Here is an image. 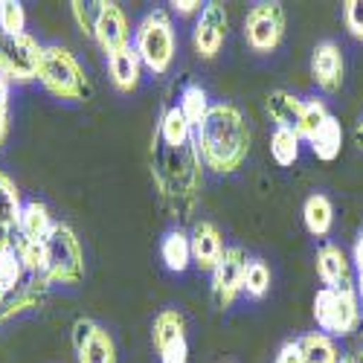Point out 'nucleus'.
Instances as JSON below:
<instances>
[{"mask_svg": "<svg viewBox=\"0 0 363 363\" xmlns=\"http://www.w3.org/2000/svg\"><path fill=\"white\" fill-rule=\"evenodd\" d=\"M245 267H247V253L241 247H227L221 262L213 270V299L221 311H227L238 294H245Z\"/></svg>", "mask_w": 363, "mask_h": 363, "instance_id": "obj_10", "label": "nucleus"}, {"mask_svg": "<svg viewBox=\"0 0 363 363\" xmlns=\"http://www.w3.org/2000/svg\"><path fill=\"white\" fill-rule=\"evenodd\" d=\"M299 134L288 131V128H277L274 137H270V157H274L277 166L291 169L299 160Z\"/></svg>", "mask_w": 363, "mask_h": 363, "instance_id": "obj_27", "label": "nucleus"}, {"mask_svg": "<svg viewBox=\"0 0 363 363\" xmlns=\"http://www.w3.org/2000/svg\"><path fill=\"white\" fill-rule=\"evenodd\" d=\"M108 70H111V82H113L116 90H123V94H131V90H137L140 76H143V62H140L134 44L125 47L123 52L108 55Z\"/></svg>", "mask_w": 363, "mask_h": 363, "instance_id": "obj_17", "label": "nucleus"}, {"mask_svg": "<svg viewBox=\"0 0 363 363\" xmlns=\"http://www.w3.org/2000/svg\"><path fill=\"white\" fill-rule=\"evenodd\" d=\"M331 113H328V108H325V102L323 99H302V119H299V140H311L317 131H320V125L325 123Z\"/></svg>", "mask_w": 363, "mask_h": 363, "instance_id": "obj_29", "label": "nucleus"}, {"mask_svg": "<svg viewBox=\"0 0 363 363\" xmlns=\"http://www.w3.org/2000/svg\"><path fill=\"white\" fill-rule=\"evenodd\" d=\"M0 299H4V291H0Z\"/></svg>", "mask_w": 363, "mask_h": 363, "instance_id": "obj_43", "label": "nucleus"}, {"mask_svg": "<svg viewBox=\"0 0 363 363\" xmlns=\"http://www.w3.org/2000/svg\"><path fill=\"white\" fill-rule=\"evenodd\" d=\"M352 264L357 267V277L363 274V230H360V235L354 238V250H352Z\"/></svg>", "mask_w": 363, "mask_h": 363, "instance_id": "obj_38", "label": "nucleus"}, {"mask_svg": "<svg viewBox=\"0 0 363 363\" xmlns=\"http://www.w3.org/2000/svg\"><path fill=\"white\" fill-rule=\"evenodd\" d=\"M198 155L206 169L218 174H230L241 169V163L250 155V128L247 119L235 105L221 102L213 105L203 119V125L195 131Z\"/></svg>", "mask_w": 363, "mask_h": 363, "instance_id": "obj_2", "label": "nucleus"}, {"mask_svg": "<svg viewBox=\"0 0 363 363\" xmlns=\"http://www.w3.org/2000/svg\"><path fill=\"white\" fill-rule=\"evenodd\" d=\"M21 213H23V203H21V192L15 186V180L6 172H0V230L18 233Z\"/></svg>", "mask_w": 363, "mask_h": 363, "instance_id": "obj_24", "label": "nucleus"}, {"mask_svg": "<svg viewBox=\"0 0 363 363\" xmlns=\"http://www.w3.org/2000/svg\"><path fill=\"white\" fill-rule=\"evenodd\" d=\"M302 224H306V230L314 238H323V235L331 233V224H335V206H331V201L323 192H314V195L306 198V203H302Z\"/></svg>", "mask_w": 363, "mask_h": 363, "instance_id": "obj_19", "label": "nucleus"}, {"mask_svg": "<svg viewBox=\"0 0 363 363\" xmlns=\"http://www.w3.org/2000/svg\"><path fill=\"white\" fill-rule=\"evenodd\" d=\"M189 241H192V264L198 270H206V274H213L216 264L221 262L224 256V238L218 233V227L213 221H198L189 233Z\"/></svg>", "mask_w": 363, "mask_h": 363, "instance_id": "obj_14", "label": "nucleus"}, {"mask_svg": "<svg viewBox=\"0 0 363 363\" xmlns=\"http://www.w3.org/2000/svg\"><path fill=\"white\" fill-rule=\"evenodd\" d=\"M73 349H76L79 363H116V343L111 337V331L102 325H96L94 335Z\"/></svg>", "mask_w": 363, "mask_h": 363, "instance_id": "obj_22", "label": "nucleus"}, {"mask_svg": "<svg viewBox=\"0 0 363 363\" xmlns=\"http://www.w3.org/2000/svg\"><path fill=\"white\" fill-rule=\"evenodd\" d=\"M343 76H346V58L340 44L335 41H320L311 52V79L323 94H337L343 87Z\"/></svg>", "mask_w": 363, "mask_h": 363, "instance_id": "obj_12", "label": "nucleus"}, {"mask_svg": "<svg viewBox=\"0 0 363 363\" xmlns=\"http://www.w3.org/2000/svg\"><path fill=\"white\" fill-rule=\"evenodd\" d=\"M314 320L323 335L328 337H349L357 331L363 311L354 285L343 288H320L314 296Z\"/></svg>", "mask_w": 363, "mask_h": 363, "instance_id": "obj_6", "label": "nucleus"}, {"mask_svg": "<svg viewBox=\"0 0 363 363\" xmlns=\"http://www.w3.org/2000/svg\"><path fill=\"white\" fill-rule=\"evenodd\" d=\"M354 288H357V299H360V311H363V274L357 277V285H354Z\"/></svg>", "mask_w": 363, "mask_h": 363, "instance_id": "obj_40", "label": "nucleus"}, {"mask_svg": "<svg viewBox=\"0 0 363 363\" xmlns=\"http://www.w3.org/2000/svg\"><path fill=\"white\" fill-rule=\"evenodd\" d=\"M317 277H320L323 288L352 285V262L343 253V247L331 245V241L320 245V250H317Z\"/></svg>", "mask_w": 363, "mask_h": 363, "instance_id": "obj_16", "label": "nucleus"}, {"mask_svg": "<svg viewBox=\"0 0 363 363\" xmlns=\"http://www.w3.org/2000/svg\"><path fill=\"white\" fill-rule=\"evenodd\" d=\"M343 23L349 35L363 41V0H346L343 4Z\"/></svg>", "mask_w": 363, "mask_h": 363, "instance_id": "obj_34", "label": "nucleus"}, {"mask_svg": "<svg viewBox=\"0 0 363 363\" xmlns=\"http://www.w3.org/2000/svg\"><path fill=\"white\" fill-rule=\"evenodd\" d=\"M134 50L140 55V62L148 73L155 76H166L172 62H174V50H177V38H174V26L169 21V15L163 9L148 12L137 33H134Z\"/></svg>", "mask_w": 363, "mask_h": 363, "instance_id": "obj_3", "label": "nucleus"}, {"mask_svg": "<svg viewBox=\"0 0 363 363\" xmlns=\"http://www.w3.org/2000/svg\"><path fill=\"white\" fill-rule=\"evenodd\" d=\"M52 227H55V221H52L50 209L41 201L23 203L21 224H18V238H23V241H44Z\"/></svg>", "mask_w": 363, "mask_h": 363, "instance_id": "obj_20", "label": "nucleus"}, {"mask_svg": "<svg viewBox=\"0 0 363 363\" xmlns=\"http://www.w3.org/2000/svg\"><path fill=\"white\" fill-rule=\"evenodd\" d=\"M352 360H354V363H363V346H360V352H357V354H354Z\"/></svg>", "mask_w": 363, "mask_h": 363, "instance_id": "obj_41", "label": "nucleus"}, {"mask_svg": "<svg viewBox=\"0 0 363 363\" xmlns=\"http://www.w3.org/2000/svg\"><path fill=\"white\" fill-rule=\"evenodd\" d=\"M50 282L41 279V277H33L26 285H21L18 291L12 294H4V299H0V325L9 323L12 317H21L26 311H33V308H41L44 306V299L50 294Z\"/></svg>", "mask_w": 363, "mask_h": 363, "instance_id": "obj_15", "label": "nucleus"}, {"mask_svg": "<svg viewBox=\"0 0 363 363\" xmlns=\"http://www.w3.org/2000/svg\"><path fill=\"white\" fill-rule=\"evenodd\" d=\"M230 35V15L224 4H206L198 15V23L192 29V44L201 58H216Z\"/></svg>", "mask_w": 363, "mask_h": 363, "instance_id": "obj_11", "label": "nucleus"}, {"mask_svg": "<svg viewBox=\"0 0 363 363\" xmlns=\"http://www.w3.org/2000/svg\"><path fill=\"white\" fill-rule=\"evenodd\" d=\"M15 253H18V259L29 277H44V264H47L44 241H23L15 235Z\"/></svg>", "mask_w": 363, "mask_h": 363, "instance_id": "obj_28", "label": "nucleus"}, {"mask_svg": "<svg viewBox=\"0 0 363 363\" xmlns=\"http://www.w3.org/2000/svg\"><path fill=\"white\" fill-rule=\"evenodd\" d=\"M311 151H314V157L323 160V163H331V160H337L340 157V148H343V128L337 123V116L331 113L325 123L320 125V131L308 140Z\"/></svg>", "mask_w": 363, "mask_h": 363, "instance_id": "obj_23", "label": "nucleus"}, {"mask_svg": "<svg viewBox=\"0 0 363 363\" xmlns=\"http://www.w3.org/2000/svg\"><path fill=\"white\" fill-rule=\"evenodd\" d=\"M44 277L50 285H76L84 279V253H82V241L73 233L70 224L55 221L50 235L44 238Z\"/></svg>", "mask_w": 363, "mask_h": 363, "instance_id": "obj_4", "label": "nucleus"}, {"mask_svg": "<svg viewBox=\"0 0 363 363\" xmlns=\"http://www.w3.org/2000/svg\"><path fill=\"white\" fill-rule=\"evenodd\" d=\"M299 343V352H302V360L306 363H340V352L335 346V337L323 335V331H311V335H302L296 337Z\"/></svg>", "mask_w": 363, "mask_h": 363, "instance_id": "obj_25", "label": "nucleus"}, {"mask_svg": "<svg viewBox=\"0 0 363 363\" xmlns=\"http://www.w3.org/2000/svg\"><path fill=\"white\" fill-rule=\"evenodd\" d=\"M160 259L172 274H184L192 264V241L184 230H169L160 241Z\"/></svg>", "mask_w": 363, "mask_h": 363, "instance_id": "obj_21", "label": "nucleus"}, {"mask_svg": "<svg viewBox=\"0 0 363 363\" xmlns=\"http://www.w3.org/2000/svg\"><path fill=\"white\" fill-rule=\"evenodd\" d=\"M9 79L0 76V148L9 137Z\"/></svg>", "mask_w": 363, "mask_h": 363, "instance_id": "obj_35", "label": "nucleus"}, {"mask_svg": "<svg viewBox=\"0 0 363 363\" xmlns=\"http://www.w3.org/2000/svg\"><path fill=\"white\" fill-rule=\"evenodd\" d=\"M0 33L26 35V12L18 0H0Z\"/></svg>", "mask_w": 363, "mask_h": 363, "instance_id": "obj_32", "label": "nucleus"}, {"mask_svg": "<svg viewBox=\"0 0 363 363\" xmlns=\"http://www.w3.org/2000/svg\"><path fill=\"white\" fill-rule=\"evenodd\" d=\"M99 6L102 4H82V0H73V4H70L73 18H76V26L82 29V35H87V38H94V26H96Z\"/></svg>", "mask_w": 363, "mask_h": 363, "instance_id": "obj_33", "label": "nucleus"}, {"mask_svg": "<svg viewBox=\"0 0 363 363\" xmlns=\"http://www.w3.org/2000/svg\"><path fill=\"white\" fill-rule=\"evenodd\" d=\"M285 26L282 4H256L245 18V41L253 52H274L285 38Z\"/></svg>", "mask_w": 363, "mask_h": 363, "instance_id": "obj_8", "label": "nucleus"}, {"mask_svg": "<svg viewBox=\"0 0 363 363\" xmlns=\"http://www.w3.org/2000/svg\"><path fill=\"white\" fill-rule=\"evenodd\" d=\"M38 82L44 84V90H50V94L58 99L82 102L90 96V79L84 76L82 65L76 62V55L70 50L58 47V44L44 47Z\"/></svg>", "mask_w": 363, "mask_h": 363, "instance_id": "obj_5", "label": "nucleus"}, {"mask_svg": "<svg viewBox=\"0 0 363 363\" xmlns=\"http://www.w3.org/2000/svg\"><path fill=\"white\" fill-rule=\"evenodd\" d=\"M340 363H354V360H352V357H343V360H340Z\"/></svg>", "mask_w": 363, "mask_h": 363, "instance_id": "obj_42", "label": "nucleus"}, {"mask_svg": "<svg viewBox=\"0 0 363 363\" xmlns=\"http://www.w3.org/2000/svg\"><path fill=\"white\" fill-rule=\"evenodd\" d=\"M94 38L96 44L113 55V52H123L125 47H131V26L125 12L119 9L116 4H102L99 15H96V26H94Z\"/></svg>", "mask_w": 363, "mask_h": 363, "instance_id": "obj_13", "label": "nucleus"}, {"mask_svg": "<svg viewBox=\"0 0 363 363\" xmlns=\"http://www.w3.org/2000/svg\"><path fill=\"white\" fill-rule=\"evenodd\" d=\"M151 340H155L160 363H189L186 346V323L177 308H163L151 325Z\"/></svg>", "mask_w": 363, "mask_h": 363, "instance_id": "obj_9", "label": "nucleus"}, {"mask_svg": "<svg viewBox=\"0 0 363 363\" xmlns=\"http://www.w3.org/2000/svg\"><path fill=\"white\" fill-rule=\"evenodd\" d=\"M169 6H172L177 15H195V12L201 15V9H203V6L198 4V0H172Z\"/></svg>", "mask_w": 363, "mask_h": 363, "instance_id": "obj_37", "label": "nucleus"}, {"mask_svg": "<svg viewBox=\"0 0 363 363\" xmlns=\"http://www.w3.org/2000/svg\"><path fill=\"white\" fill-rule=\"evenodd\" d=\"M267 116L277 123V128H288L299 134V119H302V99L288 94V90H270L267 94Z\"/></svg>", "mask_w": 363, "mask_h": 363, "instance_id": "obj_18", "label": "nucleus"}, {"mask_svg": "<svg viewBox=\"0 0 363 363\" xmlns=\"http://www.w3.org/2000/svg\"><path fill=\"white\" fill-rule=\"evenodd\" d=\"M23 274H26V270H23L15 247L0 253V291H4V294L18 291L23 285Z\"/></svg>", "mask_w": 363, "mask_h": 363, "instance_id": "obj_30", "label": "nucleus"}, {"mask_svg": "<svg viewBox=\"0 0 363 363\" xmlns=\"http://www.w3.org/2000/svg\"><path fill=\"white\" fill-rule=\"evenodd\" d=\"M277 363H306V360H302V352H299V343H296V340H288V343L279 349Z\"/></svg>", "mask_w": 363, "mask_h": 363, "instance_id": "obj_36", "label": "nucleus"}, {"mask_svg": "<svg viewBox=\"0 0 363 363\" xmlns=\"http://www.w3.org/2000/svg\"><path fill=\"white\" fill-rule=\"evenodd\" d=\"M270 291V267L262 259H247L245 267V294L253 299H262Z\"/></svg>", "mask_w": 363, "mask_h": 363, "instance_id": "obj_31", "label": "nucleus"}, {"mask_svg": "<svg viewBox=\"0 0 363 363\" xmlns=\"http://www.w3.org/2000/svg\"><path fill=\"white\" fill-rule=\"evenodd\" d=\"M354 143L363 148V116L357 119V125H354Z\"/></svg>", "mask_w": 363, "mask_h": 363, "instance_id": "obj_39", "label": "nucleus"}, {"mask_svg": "<svg viewBox=\"0 0 363 363\" xmlns=\"http://www.w3.org/2000/svg\"><path fill=\"white\" fill-rule=\"evenodd\" d=\"M177 108H180V113L186 116V123L198 131L213 105H209V96H206V90L201 84H189V87H184V94H180Z\"/></svg>", "mask_w": 363, "mask_h": 363, "instance_id": "obj_26", "label": "nucleus"}, {"mask_svg": "<svg viewBox=\"0 0 363 363\" xmlns=\"http://www.w3.org/2000/svg\"><path fill=\"white\" fill-rule=\"evenodd\" d=\"M198 143L169 145L157 134L151 137V177L160 195V203L169 218L189 224L195 216V206L203 186V169H201Z\"/></svg>", "mask_w": 363, "mask_h": 363, "instance_id": "obj_1", "label": "nucleus"}, {"mask_svg": "<svg viewBox=\"0 0 363 363\" xmlns=\"http://www.w3.org/2000/svg\"><path fill=\"white\" fill-rule=\"evenodd\" d=\"M44 47L33 35H4L0 33V76L9 82H33L41 70Z\"/></svg>", "mask_w": 363, "mask_h": 363, "instance_id": "obj_7", "label": "nucleus"}]
</instances>
